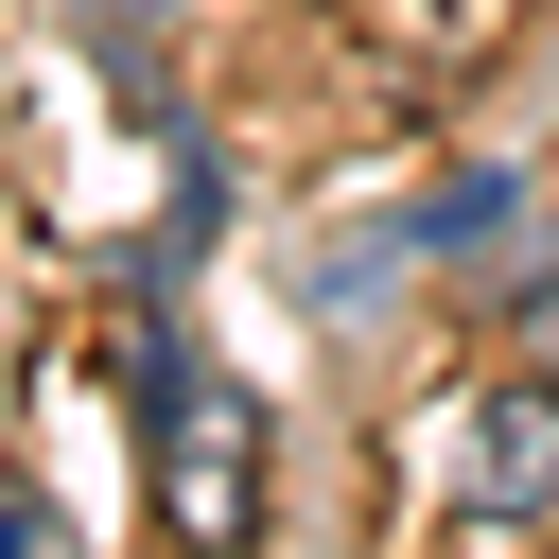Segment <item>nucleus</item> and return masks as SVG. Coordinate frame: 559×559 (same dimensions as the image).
Wrapping results in <instances>:
<instances>
[{"label": "nucleus", "mask_w": 559, "mask_h": 559, "mask_svg": "<svg viewBox=\"0 0 559 559\" xmlns=\"http://www.w3.org/2000/svg\"><path fill=\"white\" fill-rule=\"evenodd\" d=\"M454 507H472V524L559 507V367H507V384L454 419Z\"/></svg>", "instance_id": "obj_1"}, {"label": "nucleus", "mask_w": 559, "mask_h": 559, "mask_svg": "<svg viewBox=\"0 0 559 559\" xmlns=\"http://www.w3.org/2000/svg\"><path fill=\"white\" fill-rule=\"evenodd\" d=\"M175 507L245 524V419H227V384H210V419H175Z\"/></svg>", "instance_id": "obj_2"}, {"label": "nucleus", "mask_w": 559, "mask_h": 559, "mask_svg": "<svg viewBox=\"0 0 559 559\" xmlns=\"http://www.w3.org/2000/svg\"><path fill=\"white\" fill-rule=\"evenodd\" d=\"M507 367H559V262H524V297H507Z\"/></svg>", "instance_id": "obj_3"}]
</instances>
